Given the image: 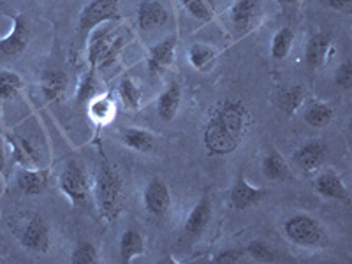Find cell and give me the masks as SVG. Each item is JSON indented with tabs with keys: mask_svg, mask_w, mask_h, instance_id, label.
Returning <instances> with one entry per match:
<instances>
[{
	"mask_svg": "<svg viewBox=\"0 0 352 264\" xmlns=\"http://www.w3.org/2000/svg\"><path fill=\"white\" fill-rule=\"evenodd\" d=\"M248 129V111L240 99L224 100L204 129V146L212 155H228L238 148Z\"/></svg>",
	"mask_w": 352,
	"mask_h": 264,
	"instance_id": "6da1fadb",
	"label": "cell"
},
{
	"mask_svg": "<svg viewBox=\"0 0 352 264\" xmlns=\"http://www.w3.org/2000/svg\"><path fill=\"white\" fill-rule=\"evenodd\" d=\"M97 203L108 220L116 219L122 206V180L108 160H102L97 173Z\"/></svg>",
	"mask_w": 352,
	"mask_h": 264,
	"instance_id": "7a4b0ae2",
	"label": "cell"
},
{
	"mask_svg": "<svg viewBox=\"0 0 352 264\" xmlns=\"http://www.w3.org/2000/svg\"><path fill=\"white\" fill-rule=\"evenodd\" d=\"M124 36H115L111 28L97 30L88 46V62L90 69H104L115 64L116 56L124 48Z\"/></svg>",
	"mask_w": 352,
	"mask_h": 264,
	"instance_id": "3957f363",
	"label": "cell"
},
{
	"mask_svg": "<svg viewBox=\"0 0 352 264\" xmlns=\"http://www.w3.org/2000/svg\"><path fill=\"white\" fill-rule=\"evenodd\" d=\"M285 234L291 241L303 247H312L322 241V229L319 222L307 215H296L285 222Z\"/></svg>",
	"mask_w": 352,
	"mask_h": 264,
	"instance_id": "277c9868",
	"label": "cell"
},
{
	"mask_svg": "<svg viewBox=\"0 0 352 264\" xmlns=\"http://www.w3.org/2000/svg\"><path fill=\"white\" fill-rule=\"evenodd\" d=\"M118 16H120L118 0H92L81 11L78 28H80V32H88L104 21L118 20Z\"/></svg>",
	"mask_w": 352,
	"mask_h": 264,
	"instance_id": "5b68a950",
	"label": "cell"
},
{
	"mask_svg": "<svg viewBox=\"0 0 352 264\" xmlns=\"http://www.w3.org/2000/svg\"><path fill=\"white\" fill-rule=\"evenodd\" d=\"M60 187L65 192V196L74 204H81L88 199L87 175H85L83 169L76 162H71L64 169V173L60 176Z\"/></svg>",
	"mask_w": 352,
	"mask_h": 264,
	"instance_id": "8992f818",
	"label": "cell"
},
{
	"mask_svg": "<svg viewBox=\"0 0 352 264\" xmlns=\"http://www.w3.org/2000/svg\"><path fill=\"white\" fill-rule=\"evenodd\" d=\"M171 197H169V188L164 182L152 180L144 188V206L150 215L162 217L169 210Z\"/></svg>",
	"mask_w": 352,
	"mask_h": 264,
	"instance_id": "52a82bcc",
	"label": "cell"
},
{
	"mask_svg": "<svg viewBox=\"0 0 352 264\" xmlns=\"http://www.w3.org/2000/svg\"><path fill=\"white\" fill-rule=\"evenodd\" d=\"M176 50V37H166L162 43L155 44L148 52V71L152 76H160L166 69L171 65L173 58H175Z\"/></svg>",
	"mask_w": 352,
	"mask_h": 264,
	"instance_id": "ba28073f",
	"label": "cell"
},
{
	"mask_svg": "<svg viewBox=\"0 0 352 264\" xmlns=\"http://www.w3.org/2000/svg\"><path fill=\"white\" fill-rule=\"evenodd\" d=\"M28 39H30V30H28L27 20H25L23 14H16L11 34L0 43V52L4 53L6 56L18 55V53L27 48Z\"/></svg>",
	"mask_w": 352,
	"mask_h": 264,
	"instance_id": "9c48e42d",
	"label": "cell"
},
{
	"mask_svg": "<svg viewBox=\"0 0 352 264\" xmlns=\"http://www.w3.org/2000/svg\"><path fill=\"white\" fill-rule=\"evenodd\" d=\"M21 243L34 252H46L50 247V229L43 219L34 217L21 234Z\"/></svg>",
	"mask_w": 352,
	"mask_h": 264,
	"instance_id": "30bf717a",
	"label": "cell"
},
{
	"mask_svg": "<svg viewBox=\"0 0 352 264\" xmlns=\"http://www.w3.org/2000/svg\"><path fill=\"white\" fill-rule=\"evenodd\" d=\"M266 196V190L248 185L243 176H238L236 184L231 190V206L234 210H247L259 203Z\"/></svg>",
	"mask_w": 352,
	"mask_h": 264,
	"instance_id": "8fae6325",
	"label": "cell"
},
{
	"mask_svg": "<svg viewBox=\"0 0 352 264\" xmlns=\"http://www.w3.org/2000/svg\"><path fill=\"white\" fill-rule=\"evenodd\" d=\"M294 162L303 171H314L319 168L326 159V144L320 141H310V143L303 144L301 148L294 152Z\"/></svg>",
	"mask_w": 352,
	"mask_h": 264,
	"instance_id": "7c38bea8",
	"label": "cell"
},
{
	"mask_svg": "<svg viewBox=\"0 0 352 264\" xmlns=\"http://www.w3.org/2000/svg\"><path fill=\"white\" fill-rule=\"evenodd\" d=\"M168 21V12L159 0H143L138 9V23L143 30L162 27Z\"/></svg>",
	"mask_w": 352,
	"mask_h": 264,
	"instance_id": "4fadbf2b",
	"label": "cell"
},
{
	"mask_svg": "<svg viewBox=\"0 0 352 264\" xmlns=\"http://www.w3.org/2000/svg\"><path fill=\"white\" fill-rule=\"evenodd\" d=\"M261 11L259 0H236L231 8V20L238 30H247Z\"/></svg>",
	"mask_w": 352,
	"mask_h": 264,
	"instance_id": "5bb4252c",
	"label": "cell"
},
{
	"mask_svg": "<svg viewBox=\"0 0 352 264\" xmlns=\"http://www.w3.org/2000/svg\"><path fill=\"white\" fill-rule=\"evenodd\" d=\"M210 219H212V206H210L208 197H203L188 215L185 232L188 236H199L201 232L206 229V226L210 224Z\"/></svg>",
	"mask_w": 352,
	"mask_h": 264,
	"instance_id": "9a60e30c",
	"label": "cell"
},
{
	"mask_svg": "<svg viewBox=\"0 0 352 264\" xmlns=\"http://www.w3.org/2000/svg\"><path fill=\"white\" fill-rule=\"evenodd\" d=\"M314 187H316L317 192L320 196L329 197V199H340V201H349V192L345 185L342 184V180L335 173H324L320 175L316 182H314Z\"/></svg>",
	"mask_w": 352,
	"mask_h": 264,
	"instance_id": "2e32d148",
	"label": "cell"
},
{
	"mask_svg": "<svg viewBox=\"0 0 352 264\" xmlns=\"http://www.w3.org/2000/svg\"><path fill=\"white\" fill-rule=\"evenodd\" d=\"M67 88V76L62 71H46L41 76V90L46 100L60 99Z\"/></svg>",
	"mask_w": 352,
	"mask_h": 264,
	"instance_id": "e0dca14e",
	"label": "cell"
},
{
	"mask_svg": "<svg viewBox=\"0 0 352 264\" xmlns=\"http://www.w3.org/2000/svg\"><path fill=\"white\" fill-rule=\"evenodd\" d=\"M329 44H331V36L328 32L316 34L307 44V64L310 67H319L324 62L328 55Z\"/></svg>",
	"mask_w": 352,
	"mask_h": 264,
	"instance_id": "ac0fdd59",
	"label": "cell"
},
{
	"mask_svg": "<svg viewBox=\"0 0 352 264\" xmlns=\"http://www.w3.org/2000/svg\"><path fill=\"white\" fill-rule=\"evenodd\" d=\"M182 92L178 85H171V87L166 90L162 96L159 97V104H157V111L159 116L164 122H171L175 118L176 111H178V106H180Z\"/></svg>",
	"mask_w": 352,
	"mask_h": 264,
	"instance_id": "d6986e66",
	"label": "cell"
},
{
	"mask_svg": "<svg viewBox=\"0 0 352 264\" xmlns=\"http://www.w3.org/2000/svg\"><path fill=\"white\" fill-rule=\"evenodd\" d=\"M143 250H144V243L140 232L131 229V231H125L124 234H122L120 257L124 263H131L134 257L141 256Z\"/></svg>",
	"mask_w": 352,
	"mask_h": 264,
	"instance_id": "ffe728a7",
	"label": "cell"
},
{
	"mask_svg": "<svg viewBox=\"0 0 352 264\" xmlns=\"http://www.w3.org/2000/svg\"><path fill=\"white\" fill-rule=\"evenodd\" d=\"M263 173L270 180H289V168L285 160L282 159L280 153L272 152L264 157L263 160Z\"/></svg>",
	"mask_w": 352,
	"mask_h": 264,
	"instance_id": "44dd1931",
	"label": "cell"
},
{
	"mask_svg": "<svg viewBox=\"0 0 352 264\" xmlns=\"http://www.w3.org/2000/svg\"><path fill=\"white\" fill-rule=\"evenodd\" d=\"M18 185L28 196H36L41 194L46 187V171H21L18 175Z\"/></svg>",
	"mask_w": 352,
	"mask_h": 264,
	"instance_id": "7402d4cb",
	"label": "cell"
},
{
	"mask_svg": "<svg viewBox=\"0 0 352 264\" xmlns=\"http://www.w3.org/2000/svg\"><path fill=\"white\" fill-rule=\"evenodd\" d=\"M124 143L129 148L138 150V152H152L153 148L152 134L140 131V129H129L124 134Z\"/></svg>",
	"mask_w": 352,
	"mask_h": 264,
	"instance_id": "603a6c76",
	"label": "cell"
},
{
	"mask_svg": "<svg viewBox=\"0 0 352 264\" xmlns=\"http://www.w3.org/2000/svg\"><path fill=\"white\" fill-rule=\"evenodd\" d=\"M333 109L329 108L328 104H320V102H316L305 113V122L312 127H324L331 122Z\"/></svg>",
	"mask_w": 352,
	"mask_h": 264,
	"instance_id": "cb8c5ba5",
	"label": "cell"
},
{
	"mask_svg": "<svg viewBox=\"0 0 352 264\" xmlns=\"http://www.w3.org/2000/svg\"><path fill=\"white\" fill-rule=\"evenodd\" d=\"M215 52L208 46H204V44H194L192 48L188 50V60L197 71H204V69H208V65L215 60Z\"/></svg>",
	"mask_w": 352,
	"mask_h": 264,
	"instance_id": "d4e9b609",
	"label": "cell"
},
{
	"mask_svg": "<svg viewBox=\"0 0 352 264\" xmlns=\"http://www.w3.org/2000/svg\"><path fill=\"white\" fill-rule=\"evenodd\" d=\"M292 41H294V34H292L291 28H282L275 34L272 43V55L276 60H282L285 58L292 46Z\"/></svg>",
	"mask_w": 352,
	"mask_h": 264,
	"instance_id": "484cf974",
	"label": "cell"
},
{
	"mask_svg": "<svg viewBox=\"0 0 352 264\" xmlns=\"http://www.w3.org/2000/svg\"><path fill=\"white\" fill-rule=\"evenodd\" d=\"M90 113L99 124H106V122L113 120V116H115V102L109 100L108 97H97L90 104Z\"/></svg>",
	"mask_w": 352,
	"mask_h": 264,
	"instance_id": "4316f807",
	"label": "cell"
},
{
	"mask_svg": "<svg viewBox=\"0 0 352 264\" xmlns=\"http://www.w3.org/2000/svg\"><path fill=\"white\" fill-rule=\"evenodd\" d=\"M182 4L203 21L212 20L215 12V0H182Z\"/></svg>",
	"mask_w": 352,
	"mask_h": 264,
	"instance_id": "83f0119b",
	"label": "cell"
},
{
	"mask_svg": "<svg viewBox=\"0 0 352 264\" xmlns=\"http://www.w3.org/2000/svg\"><path fill=\"white\" fill-rule=\"evenodd\" d=\"M21 78L11 71H0V97L11 99L16 96L21 88Z\"/></svg>",
	"mask_w": 352,
	"mask_h": 264,
	"instance_id": "f1b7e54d",
	"label": "cell"
},
{
	"mask_svg": "<svg viewBox=\"0 0 352 264\" xmlns=\"http://www.w3.org/2000/svg\"><path fill=\"white\" fill-rule=\"evenodd\" d=\"M118 92H120V97H122V100H124L125 108L138 109V106H140L141 92H140V88L134 85V81H132L131 78H124V80L120 81Z\"/></svg>",
	"mask_w": 352,
	"mask_h": 264,
	"instance_id": "f546056e",
	"label": "cell"
},
{
	"mask_svg": "<svg viewBox=\"0 0 352 264\" xmlns=\"http://www.w3.org/2000/svg\"><path fill=\"white\" fill-rule=\"evenodd\" d=\"M71 263L72 264L97 263V252H96V248H94V245L88 243V241H81V243H78V247L74 248V252H72Z\"/></svg>",
	"mask_w": 352,
	"mask_h": 264,
	"instance_id": "4dcf8cb0",
	"label": "cell"
},
{
	"mask_svg": "<svg viewBox=\"0 0 352 264\" xmlns=\"http://www.w3.org/2000/svg\"><path fill=\"white\" fill-rule=\"evenodd\" d=\"M97 90V81H96V71L90 69L88 74H85L83 80H81L80 87H78V94H76V100L78 104H83L85 100L92 99L94 94Z\"/></svg>",
	"mask_w": 352,
	"mask_h": 264,
	"instance_id": "1f68e13d",
	"label": "cell"
},
{
	"mask_svg": "<svg viewBox=\"0 0 352 264\" xmlns=\"http://www.w3.org/2000/svg\"><path fill=\"white\" fill-rule=\"evenodd\" d=\"M301 100H303V90L300 87H291L285 88L284 92H282L280 104L291 115L294 109H298V106L301 104Z\"/></svg>",
	"mask_w": 352,
	"mask_h": 264,
	"instance_id": "d6a6232c",
	"label": "cell"
},
{
	"mask_svg": "<svg viewBox=\"0 0 352 264\" xmlns=\"http://www.w3.org/2000/svg\"><path fill=\"white\" fill-rule=\"evenodd\" d=\"M11 144L20 162H25V164H36L37 155L32 150V146L28 144V141L21 140V138H16V140H11Z\"/></svg>",
	"mask_w": 352,
	"mask_h": 264,
	"instance_id": "836d02e7",
	"label": "cell"
},
{
	"mask_svg": "<svg viewBox=\"0 0 352 264\" xmlns=\"http://www.w3.org/2000/svg\"><path fill=\"white\" fill-rule=\"evenodd\" d=\"M248 254L257 261H263V263H272V261L276 259V254L273 252L272 248L268 247L263 241H252L248 245Z\"/></svg>",
	"mask_w": 352,
	"mask_h": 264,
	"instance_id": "e575fe53",
	"label": "cell"
},
{
	"mask_svg": "<svg viewBox=\"0 0 352 264\" xmlns=\"http://www.w3.org/2000/svg\"><path fill=\"white\" fill-rule=\"evenodd\" d=\"M335 80H336V85H338V87L345 88V90H347V88H351V85H352V64H351V60H345L344 64L338 67V72H336Z\"/></svg>",
	"mask_w": 352,
	"mask_h": 264,
	"instance_id": "d590c367",
	"label": "cell"
},
{
	"mask_svg": "<svg viewBox=\"0 0 352 264\" xmlns=\"http://www.w3.org/2000/svg\"><path fill=\"white\" fill-rule=\"evenodd\" d=\"M241 257H243V252H241V250H224V252H220L219 256L215 257V263L219 264L240 263Z\"/></svg>",
	"mask_w": 352,
	"mask_h": 264,
	"instance_id": "8d00e7d4",
	"label": "cell"
},
{
	"mask_svg": "<svg viewBox=\"0 0 352 264\" xmlns=\"http://www.w3.org/2000/svg\"><path fill=\"white\" fill-rule=\"evenodd\" d=\"M328 4L336 11H349L351 8V0H328Z\"/></svg>",
	"mask_w": 352,
	"mask_h": 264,
	"instance_id": "74e56055",
	"label": "cell"
},
{
	"mask_svg": "<svg viewBox=\"0 0 352 264\" xmlns=\"http://www.w3.org/2000/svg\"><path fill=\"white\" fill-rule=\"evenodd\" d=\"M280 6H294L298 2V0H276Z\"/></svg>",
	"mask_w": 352,
	"mask_h": 264,
	"instance_id": "f35d334b",
	"label": "cell"
},
{
	"mask_svg": "<svg viewBox=\"0 0 352 264\" xmlns=\"http://www.w3.org/2000/svg\"><path fill=\"white\" fill-rule=\"evenodd\" d=\"M4 169V152L0 150V171Z\"/></svg>",
	"mask_w": 352,
	"mask_h": 264,
	"instance_id": "ab89813d",
	"label": "cell"
}]
</instances>
